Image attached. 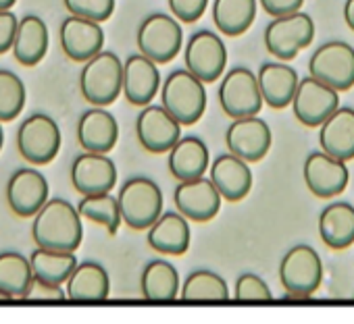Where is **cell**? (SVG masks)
I'll return each instance as SVG.
<instances>
[{"instance_id":"obj_34","label":"cell","mask_w":354,"mask_h":324,"mask_svg":"<svg viewBox=\"0 0 354 324\" xmlns=\"http://www.w3.org/2000/svg\"><path fill=\"white\" fill-rule=\"evenodd\" d=\"M180 297L188 301H225L230 299V287L217 272L201 268L186 276Z\"/></svg>"},{"instance_id":"obj_31","label":"cell","mask_w":354,"mask_h":324,"mask_svg":"<svg viewBox=\"0 0 354 324\" xmlns=\"http://www.w3.org/2000/svg\"><path fill=\"white\" fill-rule=\"evenodd\" d=\"M32 285V262L17 252H0V297L26 299Z\"/></svg>"},{"instance_id":"obj_15","label":"cell","mask_w":354,"mask_h":324,"mask_svg":"<svg viewBox=\"0 0 354 324\" xmlns=\"http://www.w3.org/2000/svg\"><path fill=\"white\" fill-rule=\"evenodd\" d=\"M227 150L236 156H240L246 162H259L263 160L273 143L271 127L259 119V117H244L234 119L225 133Z\"/></svg>"},{"instance_id":"obj_13","label":"cell","mask_w":354,"mask_h":324,"mask_svg":"<svg viewBox=\"0 0 354 324\" xmlns=\"http://www.w3.org/2000/svg\"><path fill=\"white\" fill-rule=\"evenodd\" d=\"M292 108L294 117L302 125L321 127L339 108V92L315 79L313 75L302 77L294 94Z\"/></svg>"},{"instance_id":"obj_29","label":"cell","mask_w":354,"mask_h":324,"mask_svg":"<svg viewBox=\"0 0 354 324\" xmlns=\"http://www.w3.org/2000/svg\"><path fill=\"white\" fill-rule=\"evenodd\" d=\"M111 283L98 262H82L67 281V297L73 301H102L109 297Z\"/></svg>"},{"instance_id":"obj_5","label":"cell","mask_w":354,"mask_h":324,"mask_svg":"<svg viewBox=\"0 0 354 324\" xmlns=\"http://www.w3.org/2000/svg\"><path fill=\"white\" fill-rule=\"evenodd\" d=\"M136 42H138V50L144 57H148L156 65H165L182 52L184 30L182 23L173 15L154 13L140 23Z\"/></svg>"},{"instance_id":"obj_4","label":"cell","mask_w":354,"mask_h":324,"mask_svg":"<svg viewBox=\"0 0 354 324\" xmlns=\"http://www.w3.org/2000/svg\"><path fill=\"white\" fill-rule=\"evenodd\" d=\"M117 200L123 223L136 231L150 229L162 214V192L148 177H133L125 181Z\"/></svg>"},{"instance_id":"obj_18","label":"cell","mask_w":354,"mask_h":324,"mask_svg":"<svg viewBox=\"0 0 354 324\" xmlns=\"http://www.w3.org/2000/svg\"><path fill=\"white\" fill-rule=\"evenodd\" d=\"M7 200L19 219L36 216L48 202V181L36 169H19L7 185Z\"/></svg>"},{"instance_id":"obj_44","label":"cell","mask_w":354,"mask_h":324,"mask_svg":"<svg viewBox=\"0 0 354 324\" xmlns=\"http://www.w3.org/2000/svg\"><path fill=\"white\" fill-rule=\"evenodd\" d=\"M17 0H0V11H11Z\"/></svg>"},{"instance_id":"obj_24","label":"cell","mask_w":354,"mask_h":324,"mask_svg":"<svg viewBox=\"0 0 354 324\" xmlns=\"http://www.w3.org/2000/svg\"><path fill=\"white\" fill-rule=\"evenodd\" d=\"M319 145L337 160L348 162L354 158V108L339 106L319 127Z\"/></svg>"},{"instance_id":"obj_30","label":"cell","mask_w":354,"mask_h":324,"mask_svg":"<svg viewBox=\"0 0 354 324\" xmlns=\"http://www.w3.org/2000/svg\"><path fill=\"white\" fill-rule=\"evenodd\" d=\"M257 7L259 0H215L213 21L223 36L238 38L254 23Z\"/></svg>"},{"instance_id":"obj_35","label":"cell","mask_w":354,"mask_h":324,"mask_svg":"<svg viewBox=\"0 0 354 324\" xmlns=\"http://www.w3.org/2000/svg\"><path fill=\"white\" fill-rule=\"evenodd\" d=\"M77 210L82 219H88L92 223H98L106 227L111 235L119 231V225L123 221L119 200L113 198L111 194H98V196H84L82 202L77 204Z\"/></svg>"},{"instance_id":"obj_28","label":"cell","mask_w":354,"mask_h":324,"mask_svg":"<svg viewBox=\"0 0 354 324\" xmlns=\"http://www.w3.org/2000/svg\"><path fill=\"white\" fill-rule=\"evenodd\" d=\"M13 57L24 67H36L48 50V28L38 15L19 19V28L13 42Z\"/></svg>"},{"instance_id":"obj_11","label":"cell","mask_w":354,"mask_h":324,"mask_svg":"<svg viewBox=\"0 0 354 324\" xmlns=\"http://www.w3.org/2000/svg\"><path fill=\"white\" fill-rule=\"evenodd\" d=\"M186 69L205 83L217 81L227 65V48L219 34L201 30L190 36L184 50Z\"/></svg>"},{"instance_id":"obj_27","label":"cell","mask_w":354,"mask_h":324,"mask_svg":"<svg viewBox=\"0 0 354 324\" xmlns=\"http://www.w3.org/2000/svg\"><path fill=\"white\" fill-rule=\"evenodd\" d=\"M319 235L331 250H346L354 243V206L331 202L319 214Z\"/></svg>"},{"instance_id":"obj_23","label":"cell","mask_w":354,"mask_h":324,"mask_svg":"<svg viewBox=\"0 0 354 324\" xmlns=\"http://www.w3.org/2000/svg\"><path fill=\"white\" fill-rule=\"evenodd\" d=\"M169 173L177 181H192L205 177L209 169V148L196 135H186L169 150Z\"/></svg>"},{"instance_id":"obj_25","label":"cell","mask_w":354,"mask_h":324,"mask_svg":"<svg viewBox=\"0 0 354 324\" xmlns=\"http://www.w3.org/2000/svg\"><path fill=\"white\" fill-rule=\"evenodd\" d=\"M148 245L158 254L182 256L190 247V225L182 212H162L148 229Z\"/></svg>"},{"instance_id":"obj_1","label":"cell","mask_w":354,"mask_h":324,"mask_svg":"<svg viewBox=\"0 0 354 324\" xmlns=\"http://www.w3.org/2000/svg\"><path fill=\"white\" fill-rule=\"evenodd\" d=\"M32 235L38 247L53 252H75L84 237L82 214L67 200H48L34 216Z\"/></svg>"},{"instance_id":"obj_17","label":"cell","mask_w":354,"mask_h":324,"mask_svg":"<svg viewBox=\"0 0 354 324\" xmlns=\"http://www.w3.org/2000/svg\"><path fill=\"white\" fill-rule=\"evenodd\" d=\"M223 196L211 179L198 177L192 181H180L175 188L173 202L186 219L196 223H207L215 219L221 210Z\"/></svg>"},{"instance_id":"obj_38","label":"cell","mask_w":354,"mask_h":324,"mask_svg":"<svg viewBox=\"0 0 354 324\" xmlns=\"http://www.w3.org/2000/svg\"><path fill=\"white\" fill-rule=\"evenodd\" d=\"M236 299H240V301H267V299H271V289L261 276L246 272L236 281Z\"/></svg>"},{"instance_id":"obj_33","label":"cell","mask_w":354,"mask_h":324,"mask_svg":"<svg viewBox=\"0 0 354 324\" xmlns=\"http://www.w3.org/2000/svg\"><path fill=\"white\" fill-rule=\"evenodd\" d=\"M34 279L50 285H63L69 281L73 270L77 268V258L73 252H53L38 247L30 256Z\"/></svg>"},{"instance_id":"obj_3","label":"cell","mask_w":354,"mask_h":324,"mask_svg":"<svg viewBox=\"0 0 354 324\" xmlns=\"http://www.w3.org/2000/svg\"><path fill=\"white\" fill-rule=\"evenodd\" d=\"M80 90L86 102L94 106L113 104L123 92V63L115 52H98L90 59L80 75Z\"/></svg>"},{"instance_id":"obj_21","label":"cell","mask_w":354,"mask_h":324,"mask_svg":"<svg viewBox=\"0 0 354 324\" xmlns=\"http://www.w3.org/2000/svg\"><path fill=\"white\" fill-rule=\"evenodd\" d=\"M211 181L227 202L244 200L252 190V169L240 156L227 152L215 158L211 167Z\"/></svg>"},{"instance_id":"obj_8","label":"cell","mask_w":354,"mask_h":324,"mask_svg":"<svg viewBox=\"0 0 354 324\" xmlns=\"http://www.w3.org/2000/svg\"><path fill=\"white\" fill-rule=\"evenodd\" d=\"M308 73L337 92L354 85V48L348 42H325L308 61Z\"/></svg>"},{"instance_id":"obj_42","label":"cell","mask_w":354,"mask_h":324,"mask_svg":"<svg viewBox=\"0 0 354 324\" xmlns=\"http://www.w3.org/2000/svg\"><path fill=\"white\" fill-rule=\"evenodd\" d=\"M261 7L271 17H281L290 13H298L304 5V0H259Z\"/></svg>"},{"instance_id":"obj_37","label":"cell","mask_w":354,"mask_h":324,"mask_svg":"<svg viewBox=\"0 0 354 324\" xmlns=\"http://www.w3.org/2000/svg\"><path fill=\"white\" fill-rule=\"evenodd\" d=\"M65 7L75 17L104 23L115 11V0H65Z\"/></svg>"},{"instance_id":"obj_6","label":"cell","mask_w":354,"mask_h":324,"mask_svg":"<svg viewBox=\"0 0 354 324\" xmlns=\"http://www.w3.org/2000/svg\"><path fill=\"white\" fill-rule=\"evenodd\" d=\"M315 38L313 19L298 11L281 17H273L265 30V46L279 61H292L300 50L308 48Z\"/></svg>"},{"instance_id":"obj_43","label":"cell","mask_w":354,"mask_h":324,"mask_svg":"<svg viewBox=\"0 0 354 324\" xmlns=\"http://www.w3.org/2000/svg\"><path fill=\"white\" fill-rule=\"evenodd\" d=\"M344 19H346V26L354 32V0H346V5H344Z\"/></svg>"},{"instance_id":"obj_14","label":"cell","mask_w":354,"mask_h":324,"mask_svg":"<svg viewBox=\"0 0 354 324\" xmlns=\"http://www.w3.org/2000/svg\"><path fill=\"white\" fill-rule=\"evenodd\" d=\"M304 183L310 190L313 196L329 200L339 196L350 179L348 167L344 160H337L329 154L321 152H310L304 160Z\"/></svg>"},{"instance_id":"obj_19","label":"cell","mask_w":354,"mask_h":324,"mask_svg":"<svg viewBox=\"0 0 354 324\" xmlns=\"http://www.w3.org/2000/svg\"><path fill=\"white\" fill-rule=\"evenodd\" d=\"M61 46L71 61L88 63L98 52H102L104 32L100 23L71 15L61 23Z\"/></svg>"},{"instance_id":"obj_9","label":"cell","mask_w":354,"mask_h":324,"mask_svg":"<svg viewBox=\"0 0 354 324\" xmlns=\"http://www.w3.org/2000/svg\"><path fill=\"white\" fill-rule=\"evenodd\" d=\"M17 148L30 165H48L61 150V129L48 114H32L17 131Z\"/></svg>"},{"instance_id":"obj_16","label":"cell","mask_w":354,"mask_h":324,"mask_svg":"<svg viewBox=\"0 0 354 324\" xmlns=\"http://www.w3.org/2000/svg\"><path fill=\"white\" fill-rule=\"evenodd\" d=\"M71 183L82 196L111 194L117 183V167L106 154L84 152L71 165Z\"/></svg>"},{"instance_id":"obj_36","label":"cell","mask_w":354,"mask_h":324,"mask_svg":"<svg viewBox=\"0 0 354 324\" xmlns=\"http://www.w3.org/2000/svg\"><path fill=\"white\" fill-rule=\"evenodd\" d=\"M26 85L13 71L0 69V121H13L26 106Z\"/></svg>"},{"instance_id":"obj_39","label":"cell","mask_w":354,"mask_h":324,"mask_svg":"<svg viewBox=\"0 0 354 324\" xmlns=\"http://www.w3.org/2000/svg\"><path fill=\"white\" fill-rule=\"evenodd\" d=\"M209 7V0H169L171 15L180 23L198 21Z\"/></svg>"},{"instance_id":"obj_12","label":"cell","mask_w":354,"mask_h":324,"mask_svg":"<svg viewBox=\"0 0 354 324\" xmlns=\"http://www.w3.org/2000/svg\"><path fill=\"white\" fill-rule=\"evenodd\" d=\"M182 123L177 121L162 104H148L136 119V135L140 145L150 154L169 152L182 135Z\"/></svg>"},{"instance_id":"obj_45","label":"cell","mask_w":354,"mask_h":324,"mask_svg":"<svg viewBox=\"0 0 354 324\" xmlns=\"http://www.w3.org/2000/svg\"><path fill=\"white\" fill-rule=\"evenodd\" d=\"M3 139H5V133H3V125H0V148H3Z\"/></svg>"},{"instance_id":"obj_2","label":"cell","mask_w":354,"mask_h":324,"mask_svg":"<svg viewBox=\"0 0 354 324\" xmlns=\"http://www.w3.org/2000/svg\"><path fill=\"white\" fill-rule=\"evenodd\" d=\"M160 102L182 125H194L207 110V83L188 69H175L160 85Z\"/></svg>"},{"instance_id":"obj_26","label":"cell","mask_w":354,"mask_h":324,"mask_svg":"<svg viewBox=\"0 0 354 324\" xmlns=\"http://www.w3.org/2000/svg\"><path fill=\"white\" fill-rule=\"evenodd\" d=\"M257 77L265 104L277 110L292 104L300 83V77L292 67H288L286 63H265L259 69Z\"/></svg>"},{"instance_id":"obj_20","label":"cell","mask_w":354,"mask_h":324,"mask_svg":"<svg viewBox=\"0 0 354 324\" xmlns=\"http://www.w3.org/2000/svg\"><path fill=\"white\" fill-rule=\"evenodd\" d=\"M160 88V73L154 61L142 52L123 63V96L133 106H148Z\"/></svg>"},{"instance_id":"obj_10","label":"cell","mask_w":354,"mask_h":324,"mask_svg":"<svg viewBox=\"0 0 354 324\" xmlns=\"http://www.w3.org/2000/svg\"><path fill=\"white\" fill-rule=\"evenodd\" d=\"M279 279L290 295H313L323 279V264L319 254L310 245H294L279 264Z\"/></svg>"},{"instance_id":"obj_22","label":"cell","mask_w":354,"mask_h":324,"mask_svg":"<svg viewBox=\"0 0 354 324\" xmlns=\"http://www.w3.org/2000/svg\"><path fill=\"white\" fill-rule=\"evenodd\" d=\"M117 139L119 123L109 110L94 106L82 114L77 123V141L84 148V152L106 154L117 145Z\"/></svg>"},{"instance_id":"obj_40","label":"cell","mask_w":354,"mask_h":324,"mask_svg":"<svg viewBox=\"0 0 354 324\" xmlns=\"http://www.w3.org/2000/svg\"><path fill=\"white\" fill-rule=\"evenodd\" d=\"M19 28V19L11 11H0V54L13 48L15 34Z\"/></svg>"},{"instance_id":"obj_41","label":"cell","mask_w":354,"mask_h":324,"mask_svg":"<svg viewBox=\"0 0 354 324\" xmlns=\"http://www.w3.org/2000/svg\"><path fill=\"white\" fill-rule=\"evenodd\" d=\"M67 297V293L61 289V285H50V283H42L34 279L32 289L28 291L26 299H38V301H63Z\"/></svg>"},{"instance_id":"obj_32","label":"cell","mask_w":354,"mask_h":324,"mask_svg":"<svg viewBox=\"0 0 354 324\" xmlns=\"http://www.w3.org/2000/svg\"><path fill=\"white\" fill-rule=\"evenodd\" d=\"M180 274L165 260H152L142 272V295L150 301H171L180 295Z\"/></svg>"},{"instance_id":"obj_7","label":"cell","mask_w":354,"mask_h":324,"mask_svg":"<svg viewBox=\"0 0 354 324\" xmlns=\"http://www.w3.org/2000/svg\"><path fill=\"white\" fill-rule=\"evenodd\" d=\"M219 104L230 119L257 117L263 108L259 77L246 67L227 71L219 83Z\"/></svg>"}]
</instances>
